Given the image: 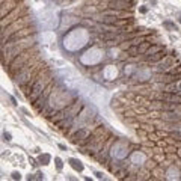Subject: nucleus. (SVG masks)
I'll list each match as a JSON object with an SVG mask.
<instances>
[{
	"label": "nucleus",
	"mask_w": 181,
	"mask_h": 181,
	"mask_svg": "<svg viewBox=\"0 0 181 181\" xmlns=\"http://www.w3.org/2000/svg\"><path fill=\"white\" fill-rule=\"evenodd\" d=\"M35 27H30V26H27V27H24V29H21V30H18V32H15V33H12L11 35L5 42H14V41H18V39H23V38H27L29 35H35ZM5 42H2V44H5Z\"/></svg>",
	"instance_id": "6"
},
{
	"label": "nucleus",
	"mask_w": 181,
	"mask_h": 181,
	"mask_svg": "<svg viewBox=\"0 0 181 181\" xmlns=\"http://www.w3.org/2000/svg\"><path fill=\"white\" fill-rule=\"evenodd\" d=\"M48 162H50V155L48 154H44V155L39 157V163L41 165H48Z\"/></svg>",
	"instance_id": "14"
},
{
	"label": "nucleus",
	"mask_w": 181,
	"mask_h": 181,
	"mask_svg": "<svg viewBox=\"0 0 181 181\" xmlns=\"http://www.w3.org/2000/svg\"><path fill=\"white\" fill-rule=\"evenodd\" d=\"M169 136H171V137H177V139H178V141H181V133H180V131H175V133H171V134H169Z\"/></svg>",
	"instance_id": "17"
},
{
	"label": "nucleus",
	"mask_w": 181,
	"mask_h": 181,
	"mask_svg": "<svg viewBox=\"0 0 181 181\" xmlns=\"http://www.w3.org/2000/svg\"><path fill=\"white\" fill-rule=\"evenodd\" d=\"M20 178H21V174L20 172H17V171L12 172V180H20Z\"/></svg>",
	"instance_id": "18"
},
{
	"label": "nucleus",
	"mask_w": 181,
	"mask_h": 181,
	"mask_svg": "<svg viewBox=\"0 0 181 181\" xmlns=\"http://www.w3.org/2000/svg\"><path fill=\"white\" fill-rule=\"evenodd\" d=\"M55 163H56V168L59 169V171H60V169H62V166H63V163H62V160H60V158L59 157H56L55 158Z\"/></svg>",
	"instance_id": "16"
},
{
	"label": "nucleus",
	"mask_w": 181,
	"mask_h": 181,
	"mask_svg": "<svg viewBox=\"0 0 181 181\" xmlns=\"http://www.w3.org/2000/svg\"><path fill=\"white\" fill-rule=\"evenodd\" d=\"M178 154H180V155H181V150H178Z\"/></svg>",
	"instance_id": "23"
},
{
	"label": "nucleus",
	"mask_w": 181,
	"mask_h": 181,
	"mask_svg": "<svg viewBox=\"0 0 181 181\" xmlns=\"http://www.w3.org/2000/svg\"><path fill=\"white\" fill-rule=\"evenodd\" d=\"M68 163H70V166H71L72 169H76L77 172H82V171H83V165H82L80 160H77V158H70Z\"/></svg>",
	"instance_id": "10"
},
{
	"label": "nucleus",
	"mask_w": 181,
	"mask_h": 181,
	"mask_svg": "<svg viewBox=\"0 0 181 181\" xmlns=\"http://www.w3.org/2000/svg\"><path fill=\"white\" fill-rule=\"evenodd\" d=\"M166 57V48H162L160 51H157L155 55H151L148 56V59H150V62H160L162 59Z\"/></svg>",
	"instance_id": "9"
},
{
	"label": "nucleus",
	"mask_w": 181,
	"mask_h": 181,
	"mask_svg": "<svg viewBox=\"0 0 181 181\" xmlns=\"http://www.w3.org/2000/svg\"><path fill=\"white\" fill-rule=\"evenodd\" d=\"M95 175H97V178H103V174L101 172H95Z\"/></svg>",
	"instance_id": "22"
},
{
	"label": "nucleus",
	"mask_w": 181,
	"mask_h": 181,
	"mask_svg": "<svg viewBox=\"0 0 181 181\" xmlns=\"http://www.w3.org/2000/svg\"><path fill=\"white\" fill-rule=\"evenodd\" d=\"M127 55H130V56H137V55H141V53H139V47H137V45H130L128 50H127Z\"/></svg>",
	"instance_id": "13"
},
{
	"label": "nucleus",
	"mask_w": 181,
	"mask_h": 181,
	"mask_svg": "<svg viewBox=\"0 0 181 181\" xmlns=\"http://www.w3.org/2000/svg\"><path fill=\"white\" fill-rule=\"evenodd\" d=\"M163 26H165L166 29H169V30H177V26H175L174 23H171V21H165Z\"/></svg>",
	"instance_id": "15"
},
{
	"label": "nucleus",
	"mask_w": 181,
	"mask_h": 181,
	"mask_svg": "<svg viewBox=\"0 0 181 181\" xmlns=\"http://www.w3.org/2000/svg\"><path fill=\"white\" fill-rule=\"evenodd\" d=\"M51 89H53V83H50L48 84V86L44 89V92H42L41 95H39V97L33 101V107L39 112L41 110V106H42V107H44V104H45V101H47V98L50 97V94H51Z\"/></svg>",
	"instance_id": "7"
},
{
	"label": "nucleus",
	"mask_w": 181,
	"mask_h": 181,
	"mask_svg": "<svg viewBox=\"0 0 181 181\" xmlns=\"http://www.w3.org/2000/svg\"><path fill=\"white\" fill-rule=\"evenodd\" d=\"M21 0H5L2 2V18L5 17V14H9L12 9H15L20 5Z\"/></svg>",
	"instance_id": "8"
},
{
	"label": "nucleus",
	"mask_w": 181,
	"mask_h": 181,
	"mask_svg": "<svg viewBox=\"0 0 181 181\" xmlns=\"http://www.w3.org/2000/svg\"><path fill=\"white\" fill-rule=\"evenodd\" d=\"M139 11H141V12H143V14H145V12H146V11H148V9H146L145 6H142V8H139Z\"/></svg>",
	"instance_id": "20"
},
{
	"label": "nucleus",
	"mask_w": 181,
	"mask_h": 181,
	"mask_svg": "<svg viewBox=\"0 0 181 181\" xmlns=\"http://www.w3.org/2000/svg\"><path fill=\"white\" fill-rule=\"evenodd\" d=\"M50 83H51V77H50V74H48V68H44V70L39 72L38 79L35 80L33 86H32V89H30V92L27 95V100L30 103H33L39 97V95L44 92V89L48 86Z\"/></svg>",
	"instance_id": "2"
},
{
	"label": "nucleus",
	"mask_w": 181,
	"mask_h": 181,
	"mask_svg": "<svg viewBox=\"0 0 181 181\" xmlns=\"http://www.w3.org/2000/svg\"><path fill=\"white\" fill-rule=\"evenodd\" d=\"M150 45H151V42H148V41H143L142 44L137 45V47H139V53H141V55H145V53L148 51V48H150Z\"/></svg>",
	"instance_id": "12"
},
{
	"label": "nucleus",
	"mask_w": 181,
	"mask_h": 181,
	"mask_svg": "<svg viewBox=\"0 0 181 181\" xmlns=\"http://www.w3.org/2000/svg\"><path fill=\"white\" fill-rule=\"evenodd\" d=\"M162 48H163V47H160V45H155V44H151V45H150V48H148V51L145 53V55H146V56H151V55H155V53H157V51H160Z\"/></svg>",
	"instance_id": "11"
},
{
	"label": "nucleus",
	"mask_w": 181,
	"mask_h": 181,
	"mask_svg": "<svg viewBox=\"0 0 181 181\" xmlns=\"http://www.w3.org/2000/svg\"><path fill=\"white\" fill-rule=\"evenodd\" d=\"M3 139L9 142V141H11V134H9V133H3Z\"/></svg>",
	"instance_id": "19"
},
{
	"label": "nucleus",
	"mask_w": 181,
	"mask_h": 181,
	"mask_svg": "<svg viewBox=\"0 0 181 181\" xmlns=\"http://www.w3.org/2000/svg\"><path fill=\"white\" fill-rule=\"evenodd\" d=\"M180 23H181V15H180Z\"/></svg>",
	"instance_id": "24"
},
{
	"label": "nucleus",
	"mask_w": 181,
	"mask_h": 181,
	"mask_svg": "<svg viewBox=\"0 0 181 181\" xmlns=\"http://www.w3.org/2000/svg\"><path fill=\"white\" fill-rule=\"evenodd\" d=\"M26 12H27V8H26L24 5H18L15 9H12L9 14H6V15L3 17V20H2V27H6L8 24L14 23L15 20H18V17H24V15H27Z\"/></svg>",
	"instance_id": "5"
},
{
	"label": "nucleus",
	"mask_w": 181,
	"mask_h": 181,
	"mask_svg": "<svg viewBox=\"0 0 181 181\" xmlns=\"http://www.w3.org/2000/svg\"><path fill=\"white\" fill-rule=\"evenodd\" d=\"M36 175H38V177H36V178H38V180H41V178H44V174H41V172H38V174H36Z\"/></svg>",
	"instance_id": "21"
},
{
	"label": "nucleus",
	"mask_w": 181,
	"mask_h": 181,
	"mask_svg": "<svg viewBox=\"0 0 181 181\" xmlns=\"http://www.w3.org/2000/svg\"><path fill=\"white\" fill-rule=\"evenodd\" d=\"M35 44H36L35 42V35L23 38V39H18V41H14V42H5V44H2V63H3L5 70L8 68V65L18 55H21L24 50L33 47Z\"/></svg>",
	"instance_id": "1"
},
{
	"label": "nucleus",
	"mask_w": 181,
	"mask_h": 181,
	"mask_svg": "<svg viewBox=\"0 0 181 181\" xmlns=\"http://www.w3.org/2000/svg\"><path fill=\"white\" fill-rule=\"evenodd\" d=\"M36 53H38V50H36V44H35L33 47H30V48L24 50L23 53H21V55H18V56L8 65V68H6V71L9 72V76H11V77L15 76V72H17L18 70L23 68L26 63L36 55Z\"/></svg>",
	"instance_id": "3"
},
{
	"label": "nucleus",
	"mask_w": 181,
	"mask_h": 181,
	"mask_svg": "<svg viewBox=\"0 0 181 181\" xmlns=\"http://www.w3.org/2000/svg\"><path fill=\"white\" fill-rule=\"evenodd\" d=\"M27 26H30V17L24 15V17H20L18 20H15L14 23L8 24L6 27H2V42H5L12 33H15V32L24 29Z\"/></svg>",
	"instance_id": "4"
}]
</instances>
